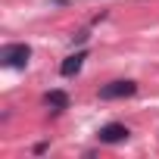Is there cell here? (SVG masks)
Instances as JSON below:
<instances>
[{
	"label": "cell",
	"instance_id": "obj_3",
	"mask_svg": "<svg viewBox=\"0 0 159 159\" xmlns=\"http://www.w3.org/2000/svg\"><path fill=\"white\" fill-rule=\"evenodd\" d=\"M128 125H122V122H109V125H103L100 131H97V140L100 143H122V140H128Z\"/></svg>",
	"mask_w": 159,
	"mask_h": 159
},
{
	"label": "cell",
	"instance_id": "obj_5",
	"mask_svg": "<svg viewBox=\"0 0 159 159\" xmlns=\"http://www.w3.org/2000/svg\"><path fill=\"white\" fill-rule=\"evenodd\" d=\"M44 103H47L50 109H56V112H62V109H69V106H72V100H69V94H66V91H50V94L44 97Z\"/></svg>",
	"mask_w": 159,
	"mask_h": 159
},
{
	"label": "cell",
	"instance_id": "obj_2",
	"mask_svg": "<svg viewBox=\"0 0 159 159\" xmlns=\"http://www.w3.org/2000/svg\"><path fill=\"white\" fill-rule=\"evenodd\" d=\"M137 94V81H128V78H119V81H109L100 88V100H125Z\"/></svg>",
	"mask_w": 159,
	"mask_h": 159
},
{
	"label": "cell",
	"instance_id": "obj_1",
	"mask_svg": "<svg viewBox=\"0 0 159 159\" xmlns=\"http://www.w3.org/2000/svg\"><path fill=\"white\" fill-rule=\"evenodd\" d=\"M28 59H31L28 44H3V50H0V66L7 69H25Z\"/></svg>",
	"mask_w": 159,
	"mask_h": 159
},
{
	"label": "cell",
	"instance_id": "obj_4",
	"mask_svg": "<svg viewBox=\"0 0 159 159\" xmlns=\"http://www.w3.org/2000/svg\"><path fill=\"white\" fill-rule=\"evenodd\" d=\"M84 59H88V50H78V53L66 56V59H62V66H59V75H62V78L78 75V72H81V66H84Z\"/></svg>",
	"mask_w": 159,
	"mask_h": 159
}]
</instances>
